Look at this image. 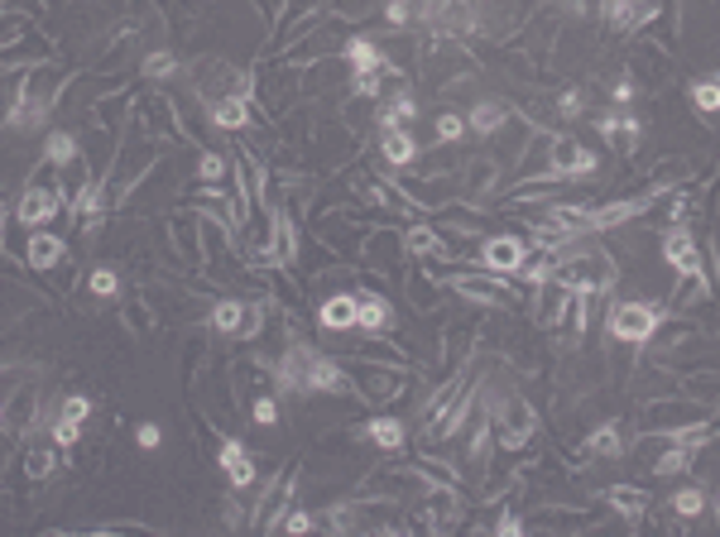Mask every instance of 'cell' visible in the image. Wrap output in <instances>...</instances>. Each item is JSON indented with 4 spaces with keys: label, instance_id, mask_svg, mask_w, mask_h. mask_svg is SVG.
Listing matches in <instances>:
<instances>
[{
    "label": "cell",
    "instance_id": "obj_11",
    "mask_svg": "<svg viewBox=\"0 0 720 537\" xmlns=\"http://www.w3.org/2000/svg\"><path fill=\"white\" fill-rule=\"evenodd\" d=\"M524 255H528V240L510 236V230L475 240V265H481L485 273H504V279H514V269L524 265Z\"/></svg>",
    "mask_w": 720,
    "mask_h": 537
},
{
    "label": "cell",
    "instance_id": "obj_1",
    "mask_svg": "<svg viewBox=\"0 0 720 537\" xmlns=\"http://www.w3.org/2000/svg\"><path fill=\"white\" fill-rule=\"evenodd\" d=\"M68 82H72V72L63 63H53V58L34 63V68L24 72L20 101H14V111H10L6 125L14 130V135H39V130L53 121V111H58V101H63Z\"/></svg>",
    "mask_w": 720,
    "mask_h": 537
},
{
    "label": "cell",
    "instance_id": "obj_38",
    "mask_svg": "<svg viewBox=\"0 0 720 537\" xmlns=\"http://www.w3.org/2000/svg\"><path fill=\"white\" fill-rule=\"evenodd\" d=\"M178 72H183V63H178V53H173V49H154V53H144L140 58V78L144 82H168V78H178Z\"/></svg>",
    "mask_w": 720,
    "mask_h": 537
},
{
    "label": "cell",
    "instance_id": "obj_32",
    "mask_svg": "<svg viewBox=\"0 0 720 537\" xmlns=\"http://www.w3.org/2000/svg\"><path fill=\"white\" fill-rule=\"evenodd\" d=\"M39 158H43V164H53V168H68L72 158H82V140H78V130H49V140H43Z\"/></svg>",
    "mask_w": 720,
    "mask_h": 537
},
{
    "label": "cell",
    "instance_id": "obj_15",
    "mask_svg": "<svg viewBox=\"0 0 720 537\" xmlns=\"http://www.w3.org/2000/svg\"><path fill=\"white\" fill-rule=\"evenodd\" d=\"M394 327H399L394 302H389L380 288H356V331H366V337H389Z\"/></svg>",
    "mask_w": 720,
    "mask_h": 537
},
{
    "label": "cell",
    "instance_id": "obj_36",
    "mask_svg": "<svg viewBox=\"0 0 720 537\" xmlns=\"http://www.w3.org/2000/svg\"><path fill=\"white\" fill-rule=\"evenodd\" d=\"M466 140V115H461L456 106H442L438 115H432V140L423 144V149H438V144H461Z\"/></svg>",
    "mask_w": 720,
    "mask_h": 537
},
{
    "label": "cell",
    "instance_id": "obj_24",
    "mask_svg": "<svg viewBox=\"0 0 720 537\" xmlns=\"http://www.w3.org/2000/svg\"><path fill=\"white\" fill-rule=\"evenodd\" d=\"M360 437H366L374 452H403V446H409V423H403V417H389V413H374V417H366V423H360Z\"/></svg>",
    "mask_w": 720,
    "mask_h": 537
},
{
    "label": "cell",
    "instance_id": "obj_5",
    "mask_svg": "<svg viewBox=\"0 0 720 537\" xmlns=\"http://www.w3.org/2000/svg\"><path fill=\"white\" fill-rule=\"evenodd\" d=\"M600 168V154L582 144L576 135H547V154H543V168L533 173L538 183H576V178H590Z\"/></svg>",
    "mask_w": 720,
    "mask_h": 537
},
{
    "label": "cell",
    "instance_id": "obj_28",
    "mask_svg": "<svg viewBox=\"0 0 720 537\" xmlns=\"http://www.w3.org/2000/svg\"><path fill=\"white\" fill-rule=\"evenodd\" d=\"M399 279H403V293H409V302H413L418 312H432V308H438V302H442V293H446V288H442L438 279H432V273H428L423 265H418V269L403 265Z\"/></svg>",
    "mask_w": 720,
    "mask_h": 537
},
{
    "label": "cell",
    "instance_id": "obj_22",
    "mask_svg": "<svg viewBox=\"0 0 720 537\" xmlns=\"http://www.w3.org/2000/svg\"><path fill=\"white\" fill-rule=\"evenodd\" d=\"M68 259V240L63 236H53L49 226L43 230H29V240H24V269H39V273H53L58 265Z\"/></svg>",
    "mask_w": 720,
    "mask_h": 537
},
{
    "label": "cell",
    "instance_id": "obj_41",
    "mask_svg": "<svg viewBox=\"0 0 720 537\" xmlns=\"http://www.w3.org/2000/svg\"><path fill=\"white\" fill-rule=\"evenodd\" d=\"M691 106L701 111V121H711V115H716V106H720V86H716L711 72H706L701 82H691Z\"/></svg>",
    "mask_w": 720,
    "mask_h": 537
},
{
    "label": "cell",
    "instance_id": "obj_17",
    "mask_svg": "<svg viewBox=\"0 0 720 537\" xmlns=\"http://www.w3.org/2000/svg\"><path fill=\"white\" fill-rule=\"evenodd\" d=\"M216 466H222V475L230 481V489H255V481H259L250 446H245L240 437H226V432L216 437Z\"/></svg>",
    "mask_w": 720,
    "mask_h": 537
},
{
    "label": "cell",
    "instance_id": "obj_12",
    "mask_svg": "<svg viewBox=\"0 0 720 537\" xmlns=\"http://www.w3.org/2000/svg\"><path fill=\"white\" fill-rule=\"evenodd\" d=\"M58 211H63V193H58V183L29 178L24 193H20V207H14L20 226H24V230H43V226H53Z\"/></svg>",
    "mask_w": 720,
    "mask_h": 537
},
{
    "label": "cell",
    "instance_id": "obj_7",
    "mask_svg": "<svg viewBox=\"0 0 720 537\" xmlns=\"http://www.w3.org/2000/svg\"><path fill=\"white\" fill-rule=\"evenodd\" d=\"M403 265H409V255H403V236H399V230L370 226L366 240H360L356 269H360V273H389V279H399Z\"/></svg>",
    "mask_w": 720,
    "mask_h": 537
},
{
    "label": "cell",
    "instance_id": "obj_30",
    "mask_svg": "<svg viewBox=\"0 0 720 537\" xmlns=\"http://www.w3.org/2000/svg\"><path fill=\"white\" fill-rule=\"evenodd\" d=\"M582 456H590V461H619L625 456V432H619L615 417H605V423L582 442Z\"/></svg>",
    "mask_w": 720,
    "mask_h": 537
},
{
    "label": "cell",
    "instance_id": "obj_4",
    "mask_svg": "<svg viewBox=\"0 0 720 537\" xmlns=\"http://www.w3.org/2000/svg\"><path fill=\"white\" fill-rule=\"evenodd\" d=\"M485 413H490V423H495V452H504V456H518L538 437V413H533V403L524 394H514V389L500 403H490Z\"/></svg>",
    "mask_w": 720,
    "mask_h": 537
},
{
    "label": "cell",
    "instance_id": "obj_10",
    "mask_svg": "<svg viewBox=\"0 0 720 537\" xmlns=\"http://www.w3.org/2000/svg\"><path fill=\"white\" fill-rule=\"evenodd\" d=\"M423 489H428V481L413 471V461H399V466L374 471L370 481L360 485V495H380V499H394V504H413Z\"/></svg>",
    "mask_w": 720,
    "mask_h": 537
},
{
    "label": "cell",
    "instance_id": "obj_27",
    "mask_svg": "<svg viewBox=\"0 0 720 537\" xmlns=\"http://www.w3.org/2000/svg\"><path fill=\"white\" fill-rule=\"evenodd\" d=\"M317 327L322 331H356V288H337L317 302Z\"/></svg>",
    "mask_w": 720,
    "mask_h": 537
},
{
    "label": "cell",
    "instance_id": "obj_35",
    "mask_svg": "<svg viewBox=\"0 0 720 537\" xmlns=\"http://www.w3.org/2000/svg\"><path fill=\"white\" fill-rule=\"evenodd\" d=\"M413 471L428 481V489H461V471L452 466V461H442V456H423V452H418Z\"/></svg>",
    "mask_w": 720,
    "mask_h": 537
},
{
    "label": "cell",
    "instance_id": "obj_25",
    "mask_svg": "<svg viewBox=\"0 0 720 537\" xmlns=\"http://www.w3.org/2000/svg\"><path fill=\"white\" fill-rule=\"evenodd\" d=\"M135 92H130V86H121V92H106V96H96L92 106V125H101V130H111V135H121L125 130V121H130V111H135Z\"/></svg>",
    "mask_w": 720,
    "mask_h": 537
},
{
    "label": "cell",
    "instance_id": "obj_18",
    "mask_svg": "<svg viewBox=\"0 0 720 537\" xmlns=\"http://www.w3.org/2000/svg\"><path fill=\"white\" fill-rule=\"evenodd\" d=\"M207 121L212 130H222V135H245V130H255V101H245V96H216L207 101Z\"/></svg>",
    "mask_w": 720,
    "mask_h": 537
},
{
    "label": "cell",
    "instance_id": "obj_14",
    "mask_svg": "<svg viewBox=\"0 0 720 537\" xmlns=\"http://www.w3.org/2000/svg\"><path fill=\"white\" fill-rule=\"evenodd\" d=\"M308 394H327V399H356V384H351V370L341 365V360L322 355L312 345L308 355Z\"/></svg>",
    "mask_w": 720,
    "mask_h": 537
},
{
    "label": "cell",
    "instance_id": "obj_3",
    "mask_svg": "<svg viewBox=\"0 0 720 537\" xmlns=\"http://www.w3.org/2000/svg\"><path fill=\"white\" fill-rule=\"evenodd\" d=\"M672 308L668 302H648V298H629V302H615L605 312V337L619 341V345H648L662 327L672 322Z\"/></svg>",
    "mask_w": 720,
    "mask_h": 537
},
{
    "label": "cell",
    "instance_id": "obj_44",
    "mask_svg": "<svg viewBox=\"0 0 720 537\" xmlns=\"http://www.w3.org/2000/svg\"><path fill=\"white\" fill-rule=\"evenodd\" d=\"M135 442H140V452H158V442H164V427H158V423H140L135 427Z\"/></svg>",
    "mask_w": 720,
    "mask_h": 537
},
{
    "label": "cell",
    "instance_id": "obj_39",
    "mask_svg": "<svg viewBox=\"0 0 720 537\" xmlns=\"http://www.w3.org/2000/svg\"><path fill=\"white\" fill-rule=\"evenodd\" d=\"M586 111H590V101H586V92L582 86H567L557 101H553V115L562 125H572V121H586Z\"/></svg>",
    "mask_w": 720,
    "mask_h": 537
},
{
    "label": "cell",
    "instance_id": "obj_20",
    "mask_svg": "<svg viewBox=\"0 0 720 537\" xmlns=\"http://www.w3.org/2000/svg\"><path fill=\"white\" fill-rule=\"evenodd\" d=\"M461 115H466V135H475V140H495L500 130L514 121L510 101H495V96H481L475 106H466Z\"/></svg>",
    "mask_w": 720,
    "mask_h": 537
},
{
    "label": "cell",
    "instance_id": "obj_33",
    "mask_svg": "<svg viewBox=\"0 0 720 537\" xmlns=\"http://www.w3.org/2000/svg\"><path fill=\"white\" fill-rule=\"evenodd\" d=\"M245 403H250V423H255L259 432H274V427H279V399H274L269 374H265V380H255V394L245 399Z\"/></svg>",
    "mask_w": 720,
    "mask_h": 537
},
{
    "label": "cell",
    "instance_id": "obj_6",
    "mask_svg": "<svg viewBox=\"0 0 720 537\" xmlns=\"http://www.w3.org/2000/svg\"><path fill=\"white\" fill-rule=\"evenodd\" d=\"M351 384H356V399L370 403V409H384L409 394V380H413V365H384V360H351Z\"/></svg>",
    "mask_w": 720,
    "mask_h": 537
},
{
    "label": "cell",
    "instance_id": "obj_31",
    "mask_svg": "<svg viewBox=\"0 0 720 537\" xmlns=\"http://www.w3.org/2000/svg\"><path fill=\"white\" fill-rule=\"evenodd\" d=\"M711 489H701V485H682V489H677V495L668 499V509H672V518H677V524H697V518L706 514V509H711Z\"/></svg>",
    "mask_w": 720,
    "mask_h": 537
},
{
    "label": "cell",
    "instance_id": "obj_42",
    "mask_svg": "<svg viewBox=\"0 0 720 537\" xmlns=\"http://www.w3.org/2000/svg\"><path fill=\"white\" fill-rule=\"evenodd\" d=\"M370 10H380V0H331L327 14H337V20H366Z\"/></svg>",
    "mask_w": 720,
    "mask_h": 537
},
{
    "label": "cell",
    "instance_id": "obj_37",
    "mask_svg": "<svg viewBox=\"0 0 720 537\" xmlns=\"http://www.w3.org/2000/svg\"><path fill=\"white\" fill-rule=\"evenodd\" d=\"M121 322H125V331L135 341H154V327H158V317H154V308L144 298H130V302H121Z\"/></svg>",
    "mask_w": 720,
    "mask_h": 537
},
{
    "label": "cell",
    "instance_id": "obj_21",
    "mask_svg": "<svg viewBox=\"0 0 720 537\" xmlns=\"http://www.w3.org/2000/svg\"><path fill=\"white\" fill-rule=\"evenodd\" d=\"M418 154H423V144H418V130L413 125H399V130H380V158H384V168H413L418 164Z\"/></svg>",
    "mask_w": 720,
    "mask_h": 537
},
{
    "label": "cell",
    "instance_id": "obj_26",
    "mask_svg": "<svg viewBox=\"0 0 720 537\" xmlns=\"http://www.w3.org/2000/svg\"><path fill=\"white\" fill-rule=\"evenodd\" d=\"M341 68L346 72H370V68H389L384 58V43L374 34H346L341 43Z\"/></svg>",
    "mask_w": 720,
    "mask_h": 537
},
{
    "label": "cell",
    "instance_id": "obj_34",
    "mask_svg": "<svg viewBox=\"0 0 720 537\" xmlns=\"http://www.w3.org/2000/svg\"><path fill=\"white\" fill-rule=\"evenodd\" d=\"M121 293H125V279H121V269L115 265H92L86 269V298L92 302H111Z\"/></svg>",
    "mask_w": 720,
    "mask_h": 537
},
{
    "label": "cell",
    "instance_id": "obj_40",
    "mask_svg": "<svg viewBox=\"0 0 720 537\" xmlns=\"http://www.w3.org/2000/svg\"><path fill=\"white\" fill-rule=\"evenodd\" d=\"M197 154V183H226L230 178V158L216 154V149H193Z\"/></svg>",
    "mask_w": 720,
    "mask_h": 537
},
{
    "label": "cell",
    "instance_id": "obj_29",
    "mask_svg": "<svg viewBox=\"0 0 720 537\" xmlns=\"http://www.w3.org/2000/svg\"><path fill=\"white\" fill-rule=\"evenodd\" d=\"M600 499H605V509L619 514V518H625V524H634V528H639L644 514H648V495H644L639 485H610Z\"/></svg>",
    "mask_w": 720,
    "mask_h": 537
},
{
    "label": "cell",
    "instance_id": "obj_43",
    "mask_svg": "<svg viewBox=\"0 0 720 537\" xmlns=\"http://www.w3.org/2000/svg\"><path fill=\"white\" fill-rule=\"evenodd\" d=\"M53 413H63V417H78V423H86V417H92V399L86 394H63L53 403Z\"/></svg>",
    "mask_w": 720,
    "mask_h": 537
},
{
    "label": "cell",
    "instance_id": "obj_9",
    "mask_svg": "<svg viewBox=\"0 0 720 537\" xmlns=\"http://www.w3.org/2000/svg\"><path fill=\"white\" fill-rule=\"evenodd\" d=\"M716 409L711 403H691V394L682 399H654V403H644V423L639 432H677V427H691V423H706Z\"/></svg>",
    "mask_w": 720,
    "mask_h": 537
},
{
    "label": "cell",
    "instance_id": "obj_45",
    "mask_svg": "<svg viewBox=\"0 0 720 537\" xmlns=\"http://www.w3.org/2000/svg\"><path fill=\"white\" fill-rule=\"evenodd\" d=\"M6 10L24 14V20H39V14H43V0H6Z\"/></svg>",
    "mask_w": 720,
    "mask_h": 537
},
{
    "label": "cell",
    "instance_id": "obj_8",
    "mask_svg": "<svg viewBox=\"0 0 720 537\" xmlns=\"http://www.w3.org/2000/svg\"><path fill=\"white\" fill-rule=\"evenodd\" d=\"M658 255L668 259V269L677 273V279H706L716 288V279L706 273V255H701V240L691 236V226H668V230H662Z\"/></svg>",
    "mask_w": 720,
    "mask_h": 537
},
{
    "label": "cell",
    "instance_id": "obj_46",
    "mask_svg": "<svg viewBox=\"0 0 720 537\" xmlns=\"http://www.w3.org/2000/svg\"><path fill=\"white\" fill-rule=\"evenodd\" d=\"M250 6L259 10V20H279V14L288 10V0H250Z\"/></svg>",
    "mask_w": 720,
    "mask_h": 537
},
{
    "label": "cell",
    "instance_id": "obj_16",
    "mask_svg": "<svg viewBox=\"0 0 720 537\" xmlns=\"http://www.w3.org/2000/svg\"><path fill=\"white\" fill-rule=\"evenodd\" d=\"M168 245H173V255H178L183 269H207V255H202L197 211H173V216H168Z\"/></svg>",
    "mask_w": 720,
    "mask_h": 537
},
{
    "label": "cell",
    "instance_id": "obj_23",
    "mask_svg": "<svg viewBox=\"0 0 720 537\" xmlns=\"http://www.w3.org/2000/svg\"><path fill=\"white\" fill-rule=\"evenodd\" d=\"M600 518L596 514H582V509H562V504H543L524 518V528H543V533H582V528H596Z\"/></svg>",
    "mask_w": 720,
    "mask_h": 537
},
{
    "label": "cell",
    "instance_id": "obj_13",
    "mask_svg": "<svg viewBox=\"0 0 720 537\" xmlns=\"http://www.w3.org/2000/svg\"><path fill=\"white\" fill-rule=\"evenodd\" d=\"M418 115H423V106H418V92H413V82H389L384 86V96L374 101V125L380 130H399V125H413Z\"/></svg>",
    "mask_w": 720,
    "mask_h": 537
},
{
    "label": "cell",
    "instance_id": "obj_19",
    "mask_svg": "<svg viewBox=\"0 0 720 537\" xmlns=\"http://www.w3.org/2000/svg\"><path fill=\"white\" fill-rule=\"evenodd\" d=\"M58 466H63V446L49 437V427H34L24 437V475L29 481H49Z\"/></svg>",
    "mask_w": 720,
    "mask_h": 537
},
{
    "label": "cell",
    "instance_id": "obj_2",
    "mask_svg": "<svg viewBox=\"0 0 720 537\" xmlns=\"http://www.w3.org/2000/svg\"><path fill=\"white\" fill-rule=\"evenodd\" d=\"M279 308L269 298H236V293H222V298H212L207 302V327L216 331V337H226V341H259L265 337V322H269V312Z\"/></svg>",
    "mask_w": 720,
    "mask_h": 537
}]
</instances>
